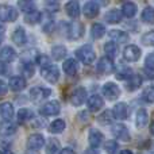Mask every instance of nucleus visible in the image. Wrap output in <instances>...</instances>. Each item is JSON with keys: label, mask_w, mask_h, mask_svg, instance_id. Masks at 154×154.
I'll list each match as a JSON object with an SVG mask.
<instances>
[{"label": "nucleus", "mask_w": 154, "mask_h": 154, "mask_svg": "<svg viewBox=\"0 0 154 154\" xmlns=\"http://www.w3.org/2000/svg\"><path fill=\"white\" fill-rule=\"evenodd\" d=\"M16 118H18L19 123H26V122H29L30 119L34 118V114H32V111L29 108H20L18 111V114H16Z\"/></svg>", "instance_id": "nucleus-29"}, {"label": "nucleus", "mask_w": 154, "mask_h": 154, "mask_svg": "<svg viewBox=\"0 0 154 154\" xmlns=\"http://www.w3.org/2000/svg\"><path fill=\"white\" fill-rule=\"evenodd\" d=\"M142 85V79L139 75H131L128 79H126V88L128 91H135Z\"/></svg>", "instance_id": "nucleus-24"}, {"label": "nucleus", "mask_w": 154, "mask_h": 154, "mask_svg": "<svg viewBox=\"0 0 154 154\" xmlns=\"http://www.w3.org/2000/svg\"><path fill=\"white\" fill-rule=\"evenodd\" d=\"M82 14L89 19L96 18L99 15V4L96 2H87L82 7Z\"/></svg>", "instance_id": "nucleus-13"}, {"label": "nucleus", "mask_w": 154, "mask_h": 154, "mask_svg": "<svg viewBox=\"0 0 154 154\" xmlns=\"http://www.w3.org/2000/svg\"><path fill=\"white\" fill-rule=\"evenodd\" d=\"M18 5H19V8H20L23 12H30V11L35 10L34 4H32L30 0H19V2H18Z\"/></svg>", "instance_id": "nucleus-38"}, {"label": "nucleus", "mask_w": 154, "mask_h": 154, "mask_svg": "<svg viewBox=\"0 0 154 154\" xmlns=\"http://www.w3.org/2000/svg\"><path fill=\"white\" fill-rule=\"evenodd\" d=\"M108 35L114 42H118V43H125L130 39L127 32L122 31V30H111V31L108 32Z\"/></svg>", "instance_id": "nucleus-23"}, {"label": "nucleus", "mask_w": 154, "mask_h": 154, "mask_svg": "<svg viewBox=\"0 0 154 154\" xmlns=\"http://www.w3.org/2000/svg\"><path fill=\"white\" fill-rule=\"evenodd\" d=\"M84 34V26L81 23H72L68 24V38L69 39H79Z\"/></svg>", "instance_id": "nucleus-12"}, {"label": "nucleus", "mask_w": 154, "mask_h": 154, "mask_svg": "<svg viewBox=\"0 0 154 154\" xmlns=\"http://www.w3.org/2000/svg\"><path fill=\"white\" fill-rule=\"evenodd\" d=\"M60 153V142L56 138H50L46 147V154H58Z\"/></svg>", "instance_id": "nucleus-36"}, {"label": "nucleus", "mask_w": 154, "mask_h": 154, "mask_svg": "<svg viewBox=\"0 0 154 154\" xmlns=\"http://www.w3.org/2000/svg\"><path fill=\"white\" fill-rule=\"evenodd\" d=\"M142 43L146 46H154V30L146 32V34L142 37Z\"/></svg>", "instance_id": "nucleus-41"}, {"label": "nucleus", "mask_w": 154, "mask_h": 154, "mask_svg": "<svg viewBox=\"0 0 154 154\" xmlns=\"http://www.w3.org/2000/svg\"><path fill=\"white\" fill-rule=\"evenodd\" d=\"M45 145V138L42 134H32L27 139V149L30 150H39Z\"/></svg>", "instance_id": "nucleus-9"}, {"label": "nucleus", "mask_w": 154, "mask_h": 154, "mask_svg": "<svg viewBox=\"0 0 154 154\" xmlns=\"http://www.w3.org/2000/svg\"><path fill=\"white\" fill-rule=\"evenodd\" d=\"M49 62H50V60H49L46 56H38L37 57V64H39L41 66H46V65H49Z\"/></svg>", "instance_id": "nucleus-45"}, {"label": "nucleus", "mask_w": 154, "mask_h": 154, "mask_svg": "<svg viewBox=\"0 0 154 154\" xmlns=\"http://www.w3.org/2000/svg\"><path fill=\"white\" fill-rule=\"evenodd\" d=\"M150 133H152L153 135H154V122L152 123V126H150Z\"/></svg>", "instance_id": "nucleus-53"}, {"label": "nucleus", "mask_w": 154, "mask_h": 154, "mask_svg": "<svg viewBox=\"0 0 154 154\" xmlns=\"http://www.w3.org/2000/svg\"><path fill=\"white\" fill-rule=\"evenodd\" d=\"M112 134H114L115 138L120 139L123 142H128L130 141V133H128L127 127L125 125H114L112 127Z\"/></svg>", "instance_id": "nucleus-10"}, {"label": "nucleus", "mask_w": 154, "mask_h": 154, "mask_svg": "<svg viewBox=\"0 0 154 154\" xmlns=\"http://www.w3.org/2000/svg\"><path fill=\"white\" fill-rule=\"evenodd\" d=\"M7 92H8L7 84H5L4 81H2V80H0V96H4Z\"/></svg>", "instance_id": "nucleus-47"}, {"label": "nucleus", "mask_w": 154, "mask_h": 154, "mask_svg": "<svg viewBox=\"0 0 154 154\" xmlns=\"http://www.w3.org/2000/svg\"><path fill=\"white\" fill-rule=\"evenodd\" d=\"M131 75H133V70L130 69V68H120L119 69V72L116 73V77L118 79H120V80H126V79H128Z\"/></svg>", "instance_id": "nucleus-43"}, {"label": "nucleus", "mask_w": 154, "mask_h": 154, "mask_svg": "<svg viewBox=\"0 0 154 154\" xmlns=\"http://www.w3.org/2000/svg\"><path fill=\"white\" fill-rule=\"evenodd\" d=\"M112 111H104V114H101L100 116L97 118L99 123H103V125H109L114 119V115H111Z\"/></svg>", "instance_id": "nucleus-40"}, {"label": "nucleus", "mask_w": 154, "mask_h": 154, "mask_svg": "<svg viewBox=\"0 0 154 154\" xmlns=\"http://www.w3.org/2000/svg\"><path fill=\"white\" fill-rule=\"evenodd\" d=\"M142 97H143V100L147 101V103H154V87H153V85L147 87L146 89L143 91Z\"/></svg>", "instance_id": "nucleus-39"}, {"label": "nucleus", "mask_w": 154, "mask_h": 154, "mask_svg": "<svg viewBox=\"0 0 154 154\" xmlns=\"http://www.w3.org/2000/svg\"><path fill=\"white\" fill-rule=\"evenodd\" d=\"M41 12L37 10H32L30 11V12H26V16H24V20H26V23L29 24H37L38 22L41 20Z\"/></svg>", "instance_id": "nucleus-32"}, {"label": "nucleus", "mask_w": 154, "mask_h": 154, "mask_svg": "<svg viewBox=\"0 0 154 154\" xmlns=\"http://www.w3.org/2000/svg\"><path fill=\"white\" fill-rule=\"evenodd\" d=\"M60 111H61V106H60V103L56 100L49 101V103H46L45 106L41 108V114L46 115V116H56V115L60 114Z\"/></svg>", "instance_id": "nucleus-7"}, {"label": "nucleus", "mask_w": 154, "mask_h": 154, "mask_svg": "<svg viewBox=\"0 0 154 154\" xmlns=\"http://www.w3.org/2000/svg\"><path fill=\"white\" fill-rule=\"evenodd\" d=\"M41 75L48 82H51V84H57L60 80V69L56 66V65H46V66H42L41 69Z\"/></svg>", "instance_id": "nucleus-2"}, {"label": "nucleus", "mask_w": 154, "mask_h": 154, "mask_svg": "<svg viewBox=\"0 0 154 154\" xmlns=\"http://www.w3.org/2000/svg\"><path fill=\"white\" fill-rule=\"evenodd\" d=\"M5 70H7V68L4 66V64H3V62H0V73H7Z\"/></svg>", "instance_id": "nucleus-50"}, {"label": "nucleus", "mask_w": 154, "mask_h": 154, "mask_svg": "<svg viewBox=\"0 0 154 154\" xmlns=\"http://www.w3.org/2000/svg\"><path fill=\"white\" fill-rule=\"evenodd\" d=\"M88 141H89L91 147L96 149V147H99L101 145V142H103V134H101L99 130H96V128H91Z\"/></svg>", "instance_id": "nucleus-16"}, {"label": "nucleus", "mask_w": 154, "mask_h": 154, "mask_svg": "<svg viewBox=\"0 0 154 154\" xmlns=\"http://www.w3.org/2000/svg\"><path fill=\"white\" fill-rule=\"evenodd\" d=\"M18 11L12 5H0V20L2 22H14L18 19Z\"/></svg>", "instance_id": "nucleus-4"}, {"label": "nucleus", "mask_w": 154, "mask_h": 154, "mask_svg": "<svg viewBox=\"0 0 154 154\" xmlns=\"http://www.w3.org/2000/svg\"><path fill=\"white\" fill-rule=\"evenodd\" d=\"M10 88L14 91V92H20L26 88V80L22 76H14L10 79Z\"/></svg>", "instance_id": "nucleus-15"}, {"label": "nucleus", "mask_w": 154, "mask_h": 154, "mask_svg": "<svg viewBox=\"0 0 154 154\" xmlns=\"http://www.w3.org/2000/svg\"><path fill=\"white\" fill-rule=\"evenodd\" d=\"M137 10H138V8H137L135 3L126 2L125 4L122 5V14L126 16V18H133V16H135Z\"/></svg>", "instance_id": "nucleus-28"}, {"label": "nucleus", "mask_w": 154, "mask_h": 154, "mask_svg": "<svg viewBox=\"0 0 154 154\" xmlns=\"http://www.w3.org/2000/svg\"><path fill=\"white\" fill-rule=\"evenodd\" d=\"M142 20L147 24H153L154 23V7H146L143 11H142V15H141Z\"/></svg>", "instance_id": "nucleus-34"}, {"label": "nucleus", "mask_w": 154, "mask_h": 154, "mask_svg": "<svg viewBox=\"0 0 154 154\" xmlns=\"http://www.w3.org/2000/svg\"><path fill=\"white\" fill-rule=\"evenodd\" d=\"M22 70L27 77H31L34 75V66H32V64L30 61H24V64L22 65Z\"/></svg>", "instance_id": "nucleus-42"}, {"label": "nucleus", "mask_w": 154, "mask_h": 154, "mask_svg": "<svg viewBox=\"0 0 154 154\" xmlns=\"http://www.w3.org/2000/svg\"><path fill=\"white\" fill-rule=\"evenodd\" d=\"M106 34V27L101 23H95L92 24V29H91V37L93 39H100L103 38V35Z\"/></svg>", "instance_id": "nucleus-30"}, {"label": "nucleus", "mask_w": 154, "mask_h": 154, "mask_svg": "<svg viewBox=\"0 0 154 154\" xmlns=\"http://www.w3.org/2000/svg\"><path fill=\"white\" fill-rule=\"evenodd\" d=\"M0 116L5 120L12 119L14 116V107L11 103H2L0 104Z\"/></svg>", "instance_id": "nucleus-26"}, {"label": "nucleus", "mask_w": 154, "mask_h": 154, "mask_svg": "<svg viewBox=\"0 0 154 154\" xmlns=\"http://www.w3.org/2000/svg\"><path fill=\"white\" fill-rule=\"evenodd\" d=\"M120 154H133L130 152V150H122V152H120Z\"/></svg>", "instance_id": "nucleus-52"}, {"label": "nucleus", "mask_w": 154, "mask_h": 154, "mask_svg": "<svg viewBox=\"0 0 154 154\" xmlns=\"http://www.w3.org/2000/svg\"><path fill=\"white\" fill-rule=\"evenodd\" d=\"M10 152V143L5 141H0V153Z\"/></svg>", "instance_id": "nucleus-46"}, {"label": "nucleus", "mask_w": 154, "mask_h": 154, "mask_svg": "<svg viewBox=\"0 0 154 154\" xmlns=\"http://www.w3.org/2000/svg\"><path fill=\"white\" fill-rule=\"evenodd\" d=\"M87 106H88V108H89L92 112L99 111V109H100L101 107L104 106L103 97H101V96H99V95H93L92 97H89V99H88V101H87Z\"/></svg>", "instance_id": "nucleus-21"}, {"label": "nucleus", "mask_w": 154, "mask_h": 154, "mask_svg": "<svg viewBox=\"0 0 154 154\" xmlns=\"http://www.w3.org/2000/svg\"><path fill=\"white\" fill-rule=\"evenodd\" d=\"M65 56H66V48L64 45H56L51 48V57L54 60L60 61V60L65 58Z\"/></svg>", "instance_id": "nucleus-31"}, {"label": "nucleus", "mask_w": 154, "mask_h": 154, "mask_svg": "<svg viewBox=\"0 0 154 154\" xmlns=\"http://www.w3.org/2000/svg\"><path fill=\"white\" fill-rule=\"evenodd\" d=\"M122 16H123V14L120 12L119 10H111V11H108V12L106 14L104 19H106L107 23L115 24V23H119V22L122 20Z\"/></svg>", "instance_id": "nucleus-27"}, {"label": "nucleus", "mask_w": 154, "mask_h": 154, "mask_svg": "<svg viewBox=\"0 0 154 154\" xmlns=\"http://www.w3.org/2000/svg\"><path fill=\"white\" fill-rule=\"evenodd\" d=\"M104 53H106V56L108 57V58L114 60L115 57H116V54H118L116 43H114V41H112V42H107L106 45H104Z\"/></svg>", "instance_id": "nucleus-33"}, {"label": "nucleus", "mask_w": 154, "mask_h": 154, "mask_svg": "<svg viewBox=\"0 0 154 154\" xmlns=\"http://www.w3.org/2000/svg\"><path fill=\"white\" fill-rule=\"evenodd\" d=\"M53 27H54V24H53V22H50V23H48L46 24L45 27H43V31H51V30H53Z\"/></svg>", "instance_id": "nucleus-49"}, {"label": "nucleus", "mask_w": 154, "mask_h": 154, "mask_svg": "<svg viewBox=\"0 0 154 154\" xmlns=\"http://www.w3.org/2000/svg\"><path fill=\"white\" fill-rule=\"evenodd\" d=\"M147 122H149V114H147V111L145 108L138 109V112H137V116H135L137 127H139V128L145 127V126L147 125Z\"/></svg>", "instance_id": "nucleus-25"}, {"label": "nucleus", "mask_w": 154, "mask_h": 154, "mask_svg": "<svg viewBox=\"0 0 154 154\" xmlns=\"http://www.w3.org/2000/svg\"><path fill=\"white\" fill-rule=\"evenodd\" d=\"M97 70L101 75H109V73L114 72V62H112L111 58L108 57H103L100 58V61L97 62Z\"/></svg>", "instance_id": "nucleus-11"}, {"label": "nucleus", "mask_w": 154, "mask_h": 154, "mask_svg": "<svg viewBox=\"0 0 154 154\" xmlns=\"http://www.w3.org/2000/svg\"><path fill=\"white\" fill-rule=\"evenodd\" d=\"M85 100H87V89L82 87L76 88V89L72 92V95H70V103L76 107L81 106Z\"/></svg>", "instance_id": "nucleus-8"}, {"label": "nucleus", "mask_w": 154, "mask_h": 154, "mask_svg": "<svg viewBox=\"0 0 154 154\" xmlns=\"http://www.w3.org/2000/svg\"><path fill=\"white\" fill-rule=\"evenodd\" d=\"M141 57V49L135 45H128L123 50V58L128 62H135Z\"/></svg>", "instance_id": "nucleus-6"}, {"label": "nucleus", "mask_w": 154, "mask_h": 154, "mask_svg": "<svg viewBox=\"0 0 154 154\" xmlns=\"http://www.w3.org/2000/svg\"><path fill=\"white\" fill-rule=\"evenodd\" d=\"M2 42H3V34L0 32V43H2Z\"/></svg>", "instance_id": "nucleus-54"}, {"label": "nucleus", "mask_w": 154, "mask_h": 154, "mask_svg": "<svg viewBox=\"0 0 154 154\" xmlns=\"http://www.w3.org/2000/svg\"><path fill=\"white\" fill-rule=\"evenodd\" d=\"M118 147H119V145H118V142H115L114 139L107 141L106 145H104V150H106L108 154H115L118 152Z\"/></svg>", "instance_id": "nucleus-37"}, {"label": "nucleus", "mask_w": 154, "mask_h": 154, "mask_svg": "<svg viewBox=\"0 0 154 154\" xmlns=\"http://www.w3.org/2000/svg\"><path fill=\"white\" fill-rule=\"evenodd\" d=\"M16 57V53L11 46H4L0 49V61L2 62H12Z\"/></svg>", "instance_id": "nucleus-19"}, {"label": "nucleus", "mask_w": 154, "mask_h": 154, "mask_svg": "<svg viewBox=\"0 0 154 154\" xmlns=\"http://www.w3.org/2000/svg\"><path fill=\"white\" fill-rule=\"evenodd\" d=\"M50 95H51V91L49 89V88L34 87L30 89V99H31L34 103H41V101L46 100Z\"/></svg>", "instance_id": "nucleus-3"}, {"label": "nucleus", "mask_w": 154, "mask_h": 154, "mask_svg": "<svg viewBox=\"0 0 154 154\" xmlns=\"http://www.w3.org/2000/svg\"><path fill=\"white\" fill-rule=\"evenodd\" d=\"M76 56H77V58H79L80 61H81L82 64H85V65H91L96 58L95 50H93L92 46H89V45H84V46H81L80 49H77Z\"/></svg>", "instance_id": "nucleus-1"}, {"label": "nucleus", "mask_w": 154, "mask_h": 154, "mask_svg": "<svg viewBox=\"0 0 154 154\" xmlns=\"http://www.w3.org/2000/svg\"><path fill=\"white\" fill-rule=\"evenodd\" d=\"M49 130H50V133H53V134L62 133V131L65 130V122L62 119L54 120V122L50 123V126H49Z\"/></svg>", "instance_id": "nucleus-35"}, {"label": "nucleus", "mask_w": 154, "mask_h": 154, "mask_svg": "<svg viewBox=\"0 0 154 154\" xmlns=\"http://www.w3.org/2000/svg\"><path fill=\"white\" fill-rule=\"evenodd\" d=\"M99 3H100L101 5H107L108 4V0H99Z\"/></svg>", "instance_id": "nucleus-51"}, {"label": "nucleus", "mask_w": 154, "mask_h": 154, "mask_svg": "<svg viewBox=\"0 0 154 154\" xmlns=\"http://www.w3.org/2000/svg\"><path fill=\"white\" fill-rule=\"evenodd\" d=\"M103 95L106 96V99L114 101L120 96V89L115 82H106L103 87Z\"/></svg>", "instance_id": "nucleus-5"}, {"label": "nucleus", "mask_w": 154, "mask_h": 154, "mask_svg": "<svg viewBox=\"0 0 154 154\" xmlns=\"http://www.w3.org/2000/svg\"><path fill=\"white\" fill-rule=\"evenodd\" d=\"M12 41L14 43H16V46H23L27 42V35L22 27H16V30H14L12 32Z\"/></svg>", "instance_id": "nucleus-20"}, {"label": "nucleus", "mask_w": 154, "mask_h": 154, "mask_svg": "<svg viewBox=\"0 0 154 154\" xmlns=\"http://www.w3.org/2000/svg\"><path fill=\"white\" fill-rule=\"evenodd\" d=\"M65 11L72 19H77L80 16V4L77 0H70L65 5Z\"/></svg>", "instance_id": "nucleus-17"}, {"label": "nucleus", "mask_w": 154, "mask_h": 154, "mask_svg": "<svg viewBox=\"0 0 154 154\" xmlns=\"http://www.w3.org/2000/svg\"><path fill=\"white\" fill-rule=\"evenodd\" d=\"M58 154H76V153L73 152V150L70 149V147H65V149H62Z\"/></svg>", "instance_id": "nucleus-48"}, {"label": "nucleus", "mask_w": 154, "mask_h": 154, "mask_svg": "<svg viewBox=\"0 0 154 154\" xmlns=\"http://www.w3.org/2000/svg\"><path fill=\"white\" fill-rule=\"evenodd\" d=\"M2 154H12V153H10V152H5V153H2Z\"/></svg>", "instance_id": "nucleus-55"}, {"label": "nucleus", "mask_w": 154, "mask_h": 154, "mask_svg": "<svg viewBox=\"0 0 154 154\" xmlns=\"http://www.w3.org/2000/svg\"><path fill=\"white\" fill-rule=\"evenodd\" d=\"M16 133V126L11 123L10 120L0 122V137H11Z\"/></svg>", "instance_id": "nucleus-14"}, {"label": "nucleus", "mask_w": 154, "mask_h": 154, "mask_svg": "<svg viewBox=\"0 0 154 154\" xmlns=\"http://www.w3.org/2000/svg\"><path fill=\"white\" fill-rule=\"evenodd\" d=\"M145 66L150 70H154V54H149L145 60Z\"/></svg>", "instance_id": "nucleus-44"}, {"label": "nucleus", "mask_w": 154, "mask_h": 154, "mask_svg": "<svg viewBox=\"0 0 154 154\" xmlns=\"http://www.w3.org/2000/svg\"><path fill=\"white\" fill-rule=\"evenodd\" d=\"M112 115L115 119L118 120H125L127 118V106L125 103H118L115 104L114 109H112Z\"/></svg>", "instance_id": "nucleus-22"}, {"label": "nucleus", "mask_w": 154, "mask_h": 154, "mask_svg": "<svg viewBox=\"0 0 154 154\" xmlns=\"http://www.w3.org/2000/svg\"><path fill=\"white\" fill-rule=\"evenodd\" d=\"M62 69L66 73L68 76H75L77 72H79V64H77L76 60L73 58H68L66 61H64L62 64Z\"/></svg>", "instance_id": "nucleus-18"}]
</instances>
